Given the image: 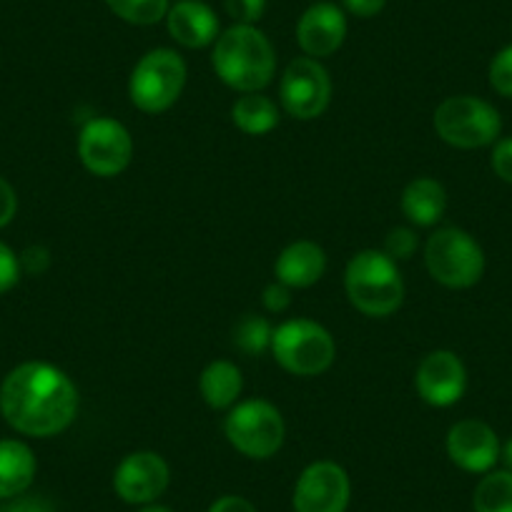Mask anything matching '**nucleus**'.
<instances>
[{
	"instance_id": "obj_14",
	"label": "nucleus",
	"mask_w": 512,
	"mask_h": 512,
	"mask_svg": "<svg viewBox=\"0 0 512 512\" xmlns=\"http://www.w3.org/2000/svg\"><path fill=\"white\" fill-rule=\"evenodd\" d=\"M500 440L482 420H460L447 432V455L460 470L485 475L500 462Z\"/></svg>"
},
{
	"instance_id": "obj_9",
	"label": "nucleus",
	"mask_w": 512,
	"mask_h": 512,
	"mask_svg": "<svg viewBox=\"0 0 512 512\" xmlns=\"http://www.w3.org/2000/svg\"><path fill=\"white\" fill-rule=\"evenodd\" d=\"M78 156L93 176L111 179L123 174L134 159V139L113 118H91L78 136Z\"/></svg>"
},
{
	"instance_id": "obj_34",
	"label": "nucleus",
	"mask_w": 512,
	"mask_h": 512,
	"mask_svg": "<svg viewBox=\"0 0 512 512\" xmlns=\"http://www.w3.org/2000/svg\"><path fill=\"white\" fill-rule=\"evenodd\" d=\"M209 512H256V507L241 495H224L211 502Z\"/></svg>"
},
{
	"instance_id": "obj_6",
	"label": "nucleus",
	"mask_w": 512,
	"mask_h": 512,
	"mask_svg": "<svg viewBox=\"0 0 512 512\" xmlns=\"http://www.w3.org/2000/svg\"><path fill=\"white\" fill-rule=\"evenodd\" d=\"M272 354L287 372L317 377L332 367L337 344L322 324L312 319H289L272 334Z\"/></svg>"
},
{
	"instance_id": "obj_25",
	"label": "nucleus",
	"mask_w": 512,
	"mask_h": 512,
	"mask_svg": "<svg viewBox=\"0 0 512 512\" xmlns=\"http://www.w3.org/2000/svg\"><path fill=\"white\" fill-rule=\"evenodd\" d=\"M487 76H490V86L495 88L500 96L512 98V43L495 53V58L490 61Z\"/></svg>"
},
{
	"instance_id": "obj_11",
	"label": "nucleus",
	"mask_w": 512,
	"mask_h": 512,
	"mask_svg": "<svg viewBox=\"0 0 512 512\" xmlns=\"http://www.w3.org/2000/svg\"><path fill=\"white\" fill-rule=\"evenodd\" d=\"M352 485L342 465L319 460L304 467L294 485V512H347Z\"/></svg>"
},
{
	"instance_id": "obj_18",
	"label": "nucleus",
	"mask_w": 512,
	"mask_h": 512,
	"mask_svg": "<svg viewBox=\"0 0 512 512\" xmlns=\"http://www.w3.org/2000/svg\"><path fill=\"white\" fill-rule=\"evenodd\" d=\"M36 455L21 440H0V500H13L33 485Z\"/></svg>"
},
{
	"instance_id": "obj_20",
	"label": "nucleus",
	"mask_w": 512,
	"mask_h": 512,
	"mask_svg": "<svg viewBox=\"0 0 512 512\" xmlns=\"http://www.w3.org/2000/svg\"><path fill=\"white\" fill-rule=\"evenodd\" d=\"M199 390L211 410H231L239 402L241 390H244L241 369L229 359H216V362L206 364L204 372H201Z\"/></svg>"
},
{
	"instance_id": "obj_17",
	"label": "nucleus",
	"mask_w": 512,
	"mask_h": 512,
	"mask_svg": "<svg viewBox=\"0 0 512 512\" xmlns=\"http://www.w3.org/2000/svg\"><path fill=\"white\" fill-rule=\"evenodd\" d=\"M274 272H277V282L287 284L289 289L314 287L327 272V254L314 241H294L277 256Z\"/></svg>"
},
{
	"instance_id": "obj_1",
	"label": "nucleus",
	"mask_w": 512,
	"mask_h": 512,
	"mask_svg": "<svg viewBox=\"0 0 512 512\" xmlns=\"http://www.w3.org/2000/svg\"><path fill=\"white\" fill-rule=\"evenodd\" d=\"M0 415L26 437L61 435L78 415L76 384L48 362L18 364L0 384Z\"/></svg>"
},
{
	"instance_id": "obj_12",
	"label": "nucleus",
	"mask_w": 512,
	"mask_h": 512,
	"mask_svg": "<svg viewBox=\"0 0 512 512\" xmlns=\"http://www.w3.org/2000/svg\"><path fill=\"white\" fill-rule=\"evenodd\" d=\"M169 480L171 472L164 457L141 450L131 452L118 462L113 472V490L128 505H151L164 495Z\"/></svg>"
},
{
	"instance_id": "obj_2",
	"label": "nucleus",
	"mask_w": 512,
	"mask_h": 512,
	"mask_svg": "<svg viewBox=\"0 0 512 512\" xmlns=\"http://www.w3.org/2000/svg\"><path fill=\"white\" fill-rule=\"evenodd\" d=\"M211 63L216 76L229 88L239 93H259L272 83L277 53L259 28L234 23L216 38Z\"/></svg>"
},
{
	"instance_id": "obj_4",
	"label": "nucleus",
	"mask_w": 512,
	"mask_h": 512,
	"mask_svg": "<svg viewBox=\"0 0 512 512\" xmlns=\"http://www.w3.org/2000/svg\"><path fill=\"white\" fill-rule=\"evenodd\" d=\"M427 272L447 289H470L485 274V251L457 226L437 229L425 246Z\"/></svg>"
},
{
	"instance_id": "obj_24",
	"label": "nucleus",
	"mask_w": 512,
	"mask_h": 512,
	"mask_svg": "<svg viewBox=\"0 0 512 512\" xmlns=\"http://www.w3.org/2000/svg\"><path fill=\"white\" fill-rule=\"evenodd\" d=\"M272 334L274 327L264 317H256V314H246L244 319H239L234 329V344L246 354H262L267 349H272Z\"/></svg>"
},
{
	"instance_id": "obj_36",
	"label": "nucleus",
	"mask_w": 512,
	"mask_h": 512,
	"mask_svg": "<svg viewBox=\"0 0 512 512\" xmlns=\"http://www.w3.org/2000/svg\"><path fill=\"white\" fill-rule=\"evenodd\" d=\"M139 512H174V510H171V507H166V505H156V502H151V505L141 507Z\"/></svg>"
},
{
	"instance_id": "obj_28",
	"label": "nucleus",
	"mask_w": 512,
	"mask_h": 512,
	"mask_svg": "<svg viewBox=\"0 0 512 512\" xmlns=\"http://www.w3.org/2000/svg\"><path fill=\"white\" fill-rule=\"evenodd\" d=\"M21 269V259L16 256V251L0 241V294L11 292L16 287L18 279H21Z\"/></svg>"
},
{
	"instance_id": "obj_30",
	"label": "nucleus",
	"mask_w": 512,
	"mask_h": 512,
	"mask_svg": "<svg viewBox=\"0 0 512 512\" xmlns=\"http://www.w3.org/2000/svg\"><path fill=\"white\" fill-rule=\"evenodd\" d=\"M262 302H264V307H267V312H272V314L287 312V307L292 304V289L282 282L269 284V287L264 289Z\"/></svg>"
},
{
	"instance_id": "obj_31",
	"label": "nucleus",
	"mask_w": 512,
	"mask_h": 512,
	"mask_svg": "<svg viewBox=\"0 0 512 512\" xmlns=\"http://www.w3.org/2000/svg\"><path fill=\"white\" fill-rule=\"evenodd\" d=\"M16 211H18L16 191H13V186L0 176V229L11 224Z\"/></svg>"
},
{
	"instance_id": "obj_22",
	"label": "nucleus",
	"mask_w": 512,
	"mask_h": 512,
	"mask_svg": "<svg viewBox=\"0 0 512 512\" xmlns=\"http://www.w3.org/2000/svg\"><path fill=\"white\" fill-rule=\"evenodd\" d=\"M475 512H512V472H485L472 495Z\"/></svg>"
},
{
	"instance_id": "obj_27",
	"label": "nucleus",
	"mask_w": 512,
	"mask_h": 512,
	"mask_svg": "<svg viewBox=\"0 0 512 512\" xmlns=\"http://www.w3.org/2000/svg\"><path fill=\"white\" fill-rule=\"evenodd\" d=\"M264 11H267V0H226V13L239 26H254L256 21H262Z\"/></svg>"
},
{
	"instance_id": "obj_32",
	"label": "nucleus",
	"mask_w": 512,
	"mask_h": 512,
	"mask_svg": "<svg viewBox=\"0 0 512 512\" xmlns=\"http://www.w3.org/2000/svg\"><path fill=\"white\" fill-rule=\"evenodd\" d=\"M0 512H53V507L43 497H26L23 492V495L13 497L6 507H0Z\"/></svg>"
},
{
	"instance_id": "obj_19",
	"label": "nucleus",
	"mask_w": 512,
	"mask_h": 512,
	"mask_svg": "<svg viewBox=\"0 0 512 512\" xmlns=\"http://www.w3.org/2000/svg\"><path fill=\"white\" fill-rule=\"evenodd\" d=\"M447 191L430 176L410 181L402 191V214L415 226H435L445 216Z\"/></svg>"
},
{
	"instance_id": "obj_7",
	"label": "nucleus",
	"mask_w": 512,
	"mask_h": 512,
	"mask_svg": "<svg viewBox=\"0 0 512 512\" xmlns=\"http://www.w3.org/2000/svg\"><path fill=\"white\" fill-rule=\"evenodd\" d=\"M186 86V63L171 48L146 53L128 78V96L139 111L164 113L179 101Z\"/></svg>"
},
{
	"instance_id": "obj_3",
	"label": "nucleus",
	"mask_w": 512,
	"mask_h": 512,
	"mask_svg": "<svg viewBox=\"0 0 512 512\" xmlns=\"http://www.w3.org/2000/svg\"><path fill=\"white\" fill-rule=\"evenodd\" d=\"M344 289L352 307L367 317H390L405 299V282L397 262L377 249H364L349 259Z\"/></svg>"
},
{
	"instance_id": "obj_15",
	"label": "nucleus",
	"mask_w": 512,
	"mask_h": 512,
	"mask_svg": "<svg viewBox=\"0 0 512 512\" xmlns=\"http://www.w3.org/2000/svg\"><path fill=\"white\" fill-rule=\"evenodd\" d=\"M344 38H347V16L334 3H317L307 8L297 23L299 48L317 61L337 53Z\"/></svg>"
},
{
	"instance_id": "obj_5",
	"label": "nucleus",
	"mask_w": 512,
	"mask_h": 512,
	"mask_svg": "<svg viewBox=\"0 0 512 512\" xmlns=\"http://www.w3.org/2000/svg\"><path fill=\"white\" fill-rule=\"evenodd\" d=\"M435 131L455 149H482L500 139L502 118L492 103L477 96H450L437 106Z\"/></svg>"
},
{
	"instance_id": "obj_10",
	"label": "nucleus",
	"mask_w": 512,
	"mask_h": 512,
	"mask_svg": "<svg viewBox=\"0 0 512 512\" xmlns=\"http://www.w3.org/2000/svg\"><path fill=\"white\" fill-rule=\"evenodd\" d=\"M279 101L289 116L312 121L327 111L332 101V78L317 58H294L279 83Z\"/></svg>"
},
{
	"instance_id": "obj_35",
	"label": "nucleus",
	"mask_w": 512,
	"mask_h": 512,
	"mask_svg": "<svg viewBox=\"0 0 512 512\" xmlns=\"http://www.w3.org/2000/svg\"><path fill=\"white\" fill-rule=\"evenodd\" d=\"M500 462L505 465L507 472H512V437L500 447Z\"/></svg>"
},
{
	"instance_id": "obj_21",
	"label": "nucleus",
	"mask_w": 512,
	"mask_h": 512,
	"mask_svg": "<svg viewBox=\"0 0 512 512\" xmlns=\"http://www.w3.org/2000/svg\"><path fill=\"white\" fill-rule=\"evenodd\" d=\"M231 118L246 136H264L274 131L279 123V108L272 98L262 93H241L231 106Z\"/></svg>"
},
{
	"instance_id": "obj_8",
	"label": "nucleus",
	"mask_w": 512,
	"mask_h": 512,
	"mask_svg": "<svg viewBox=\"0 0 512 512\" xmlns=\"http://www.w3.org/2000/svg\"><path fill=\"white\" fill-rule=\"evenodd\" d=\"M226 440L236 452L251 460H269L277 455L284 445L282 412L267 400H244L236 402L229 410L224 422Z\"/></svg>"
},
{
	"instance_id": "obj_29",
	"label": "nucleus",
	"mask_w": 512,
	"mask_h": 512,
	"mask_svg": "<svg viewBox=\"0 0 512 512\" xmlns=\"http://www.w3.org/2000/svg\"><path fill=\"white\" fill-rule=\"evenodd\" d=\"M490 164L492 171L497 174V179H502L505 184H512V136L495 141Z\"/></svg>"
},
{
	"instance_id": "obj_16",
	"label": "nucleus",
	"mask_w": 512,
	"mask_h": 512,
	"mask_svg": "<svg viewBox=\"0 0 512 512\" xmlns=\"http://www.w3.org/2000/svg\"><path fill=\"white\" fill-rule=\"evenodd\" d=\"M166 26L184 48H206L219 38V18L201 0H179L166 13Z\"/></svg>"
},
{
	"instance_id": "obj_33",
	"label": "nucleus",
	"mask_w": 512,
	"mask_h": 512,
	"mask_svg": "<svg viewBox=\"0 0 512 512\" xmlns=\"http://www.w3.org/2000/svg\"><path fill=\"white\" fill-rule=\"evenodd\" d=\"M342 6L357 18H374L384 11L387 0H342Z\"/></svg>"
},
{
	"instance_id": "obj_26",
	"label": "nucleus",
	"mask_w": 512,
	"mask_h": 512,
	"mask_svg": "<svg viewBox=\"0 0 512 512\" xmlns=\"http://www.w3.org/2000/svg\"><path fill=\"white\" fill-rule=\"evenodd\" d=\"M415 249H417L415 231L400 226V229H392L390 234H387L382 251L390 256L392 262H405V259H410V256L415 254Z\"/></svg>"
},
{
	"instance_id": "obj_13",
	"label": "nucleus",
	"mask_w": 512,
	"mask_h": 512,
	"mask_svg": "<svg viewBox=\"0 0 512 512\" xmlns=\"http://www.w3.org/2000/svg\"><path fill=\"white\" fill-rule=\"evenodd\" d=\"M415 387L422 400L432 407H452L467 390V369L450 349H435L420 362Z\"/></svg>"
},
{
	"instance_id": "obj_23",
	"label": "nucleus",
	"mask_w": 512,
	"mask_h": 512,
	"mask_svg": "<svg viewBox=\"0 0 512 512\" xmlns=\"http://www.w3.org/2000/svg\"><path fill=\"white\" fill-rule=\"evenodd\" d=\"M111 13L131 26H154L169 13V0H106Z\"/></svg>"
}]
</instances>
